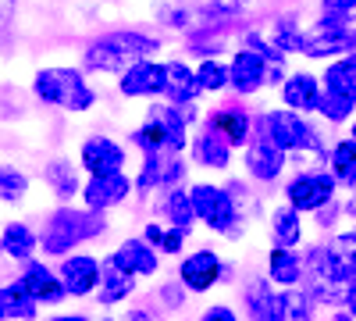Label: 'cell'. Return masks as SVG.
<instances>
[{
	"label": "cell",
	"mask_w": 356,
	"mask_h": 321,
	"mask_svg": "<svg viewBox=\"0 0 356 321\" xmlns=\"http://www.w3.org/2000/svg\"><path fill=\"white\" fill-rule=\"evenodd\" d=\"M211 4H214L221 15H235V11H243L250 0H211Z\"/></svg>",
	"instance_id": "cell-41"
},
{
	"label": "cell",
	"mask_w": 356,
	"mask_h": 321,
	"mask_svg": "<svg viewBox=\"0 0 356 321\" xmlns=\"http://www.w3.org/2000/svg\"><path fill=\"white\" fill-rule=\"evenodd\" d=\"M33 321L36 318V300L22 289V282H11V285H0V321Z\"/></svg>",
	"instance_id": "cell-19"
},
{
	"label": "cell",
	"mask_w": 356,
	"mask_h": 321,
	"mask_svg": "<svg viewBox=\"0 0 356 321\" xmlns=\"http://www.w3.org/2000/svg\"><path fill=\"white\" fill-rule=\"evenodd\" d=\"M267 65H271V61H264L260 54L239 50V54H235V61L228 65L232 90H235V93H257L260 86L267 82Z\"/></svg>",
	"instance_id": "cell-9"
},
{
	"label": "cell",
	"mask_w": 356,
	"mask_h": 321,
	"mask_svg": "<svg viewBox=\"0 0 356 321\" xmlns=\"http://www.w3.org/2000/svg\"><path fill=\"white\" fill-rule=\"evenodd\" d=\"M271 43L278 50H300V33L292 29V22H278L275 33H271Z\"/></svg>",
	"instance_id": "cell-38"
},
{
	"label": "cell",
	"mask_w": 356,
	"mask_h": 321,
	"mask_svg": "<svg viewBox=\"0 0 356 321\" xmlns=\"http://www.w3.org/2000/svg\"><path fill=\"white\" fill-rule=\"evenodd\" d=\"M300 275H303L300 257H296L292 250H285V246H275L271 250V279L292 285V282H300Z\"/></svg>",
	"instance_id": "cell-30"
},
{
	"label": "cell",
	"mask_w": 356,
	"mask_h": 321,
	"mask_svg": "<svg viewBox=\"0 0 356 321\" xmlns=\"http://www.w3.org/2000/svg\"><path fill=\"white\" fill-rule=\"evenodd\" d=\"M353 171H356V143L346 139V143H339V147L332 150V175L342 179V182H349Z\"/></svg>",
	"instance_id": "cell-35"
},
{
	"label": "cell",
	"mask_w": 356,
	"mask_h": 321,
	"mask_svg": "<svg viewBox=\"0 0 356 321\" xmlns=\"http://www.w3.org/2000/svg\"><path fill=\"white\" fill-rule=\"evenodd\" d=\"M29 193V179L18 171V168H0V200L4 203H18L22 196Z\"/></svg>",
	"instance_id": "cell-33"
},
{
	"label": "cell",
	"mask_w": 356,
	"mask_h": 321,
	"mask_svg": "<svg viewBox=\"0 0 356 321\" xmlns=\"http://www.w3.org/2000/svg\"><path fill=\"white\" fill-rule=\"evenodd\" d=\"M161 43L143 33H111L86 50V68L93 72H125L129 65L150 57Z\"/></svg>",
	"instance_id": "cell-1"
},
{
	"label": "cell",
	"mask_w": 356,
	"mask_h": 321,
	"mask_svg": "<svg viewBox=\"0 0 356 321\" xmlns=\"http://www.w3.org/2000/svg\"><path fill=\"white\" fill-rule=\"evenodd\" d=\"M122 93L125 97H150V93H164V65L154 61H136L125 68L122 75Z\"/></svg>",
	"instance_id": "cell-12"
},
{
	"label": "cell",
	"mask_w": 356,
	"mask_h": 321,
	"mask_svg": "<svg viewBox=\"0 0 356 321\" xmlns=\"http://www.w3.org/2000/svg\"><path fill=\"white\" fill-rule=\"evenodd\" d=\"M114 257L122 260L132 275H154L157 272V253L150 250V243H143V240H129Z\"/></svg>",
	"instance_id": "cell-25"
},
{
	"label": "cell",
	"mask_w": 356,
	"mask_h": 321,
	"mask_svg": "<svg viewBox=\"0 0 356 321\" xmlns=\"http://www.w3.org/2000/svg\"><path fill=\"white\" fill-rule=\"evenodd\" d=\"M161 297H164L168 307H178V304H182V293H178V285H164V289H161Z\"/></svg>",
	"instance_id": "cell-43"
},
{
	"label": "cell",
	"mask_w": 356,
	"mask_h": 321,
	"mask_svg": "<svg viewBox=\"0 0 356 321\" xmlns=\"http://www.w3.org/2000/svg\"><path fill=\"white\" fill-rule=\"evenodd\" d=\"M15 11H18V0H0V33H8V29H11Z\"/></svg>",
	"instance_id": "cell-40"
},
{
	"label": "cell",
	"mask_w": 356,
	"mask_h": 321,
	"mask_svg": "<svg viewBox=\"0 0 356 321\" xmlns=\"http://www.w3.org/2000/svg\"><path fill=\"white\" fill-rule=\"evenodd\" d=\"M182 240H186V232H182V228H171V232H161L157 246H161L164 253H178V250H182Z\"/></svg>",
	"instance_id": "cell-39"
},
{
	"label": "cell",
	"mask_w": 356,
	"mask_h": 321,
	"mask_svg": "<svg viewBox=\"0 0 356 321\" xmlns=\"http://www.w3.org/2000/svg\"><path fill=\"white\" fill-rule=\"evenodd\" d=\"M324 90H335V93H342L356 104V54L342 57V61H335L324 72Z\"/></svg>",
	"instance_id": "cell-26"
},
{
	"label": "cell",
	"mask_w": 356,
	"mask_h": 321,
	"mask_svg": "<svg viewBox=\"0 0 356 321\" xmlns=\"http://www.w3.org/2000/svg\"><path fill=\"white\" fill-rule=\"evenodd\" d=\"M200 321H239V318H235L228 307H211V311H207Z\"/></svg>",
	"instance_id": "cell-42"
},
{
	"label": "cell",
	"mask_w": 356,
	"mask_h": 321,
	"mask_svg": "<svg viewBox=\"0 0 356 321\" xmlns=\"http://www.w3.org/2000/svg\"><path fill=\"white\" fill-rule=\"evenodd\" d=\"M129 321H150V314H146V311H132Z\"/></svg>",
	"instance_id": "cell-45"
},
{
	"label": "cell",
	"mask_w": 356,
	"mask_h": 321,
	"mask_svg": "<svg viewBox=\"0 0 356 321\" xmlns=\"http://www.w3.org/2000/svg\"><path fill=\"white\" fill-rule=\"evenodd\" d=\"M246 311L253 321H282V293H275L264 279L246 285Z\"/></svg>",
	"instance_id": "cell-17"
},
{
	"label": "cell",
	"mask_w": 356,
	"mask_h": 321,
	"mask_svg": "<svg viewBox=\"0 0 356 321\" xmlns=\"http://www.w3.org/2000/svg\"><path fill=\"white\" fill-rule=\"evenodd\" d=\"M282 97H285V104H289L292 111H317L321 86H317L314 75H303V72H300V75H292V79L285 82Z\"/></svg>",
	"instance_id": "cell-23"
},
{
	"label": "cell",
	"mask_w": 356,
	"mask_h": 321,
	"mask_svg": "<svg viewBox=\"0 0 356 321\" xmlns=\"http://www.w3.org/2000/svg\"><path fill=\"white\" fill-rule=\"evenodd\" d=\"M122 164H125V154H122V147H118L114 139H107V136L86 139V147H82V168L89 175H114V171H122Z\"/></svg>",
	"instance_id": "cell-10"
},
{
	"label": "cell",
	"mask_w": 356,
	"mask_h": 321,
	"mask_svg": "<svg viewBox=\"0 0 356 321\" xmlns=\"http://www.w3.org/2000/svg\"><path fill=\"white\" fill-rule=\"evenodd\" d=\"M332 193H335V175H321V171L296 175V179L285 186L289 208H296V211H317L332 200Z\"/></svg>",
	"instance_id": "cell-8"
},
{
	"label": "cell",
	"mask_w": 356,
	"mask_h": 321,
	"mask_svg": "<svg viewBox=\"0 0 356 321\" xmlns=\"http://www.w3.org/2000/svg\"><path fill=\"white\" fill-rule=\"evenodd\" d=\"M271 225H275V243L285 246V250H292L296 243L303 240V225H300V211L296 208H278Z\"/></svg>",
	"instance_id": "cell-29"
},
{
	"label": "cell",
	"mask_w": 356,
	"mask_h": 321,
	"mask_svg": "<svg viewBox=\"0 0 356 321\" xmlns=\"http://www.w3.org/2000/svg\"><path fill=\"white\" fill-rule=\"evenodd\" d=\"M18 282H22V289H25V293L33 297L36 304H61V300L68 297L65 285L57 282V275L47 272L43 265H33V260L25 265V275H22Z\"/></svg>",
	"instance_id": "cell-13"
},
{
	"label": "cell",
	"mask_w": 356,
	"mask_h": 321,
	"mask_svg": "<svg viewBox=\"0 0 356 321\" xmlns=\"http://www.w3.org/2000/svg\"><path fill=\"white\" fill-rule=\"evenodd\" d=\"M47 182H50V189L61 196V200H72L79 193V175H75V168H72L68 157H57V161L47 164Z\"/></svg>",
	"instance_id": "cell-27"
},
{
	"label": "cell",
	"mask_w": 356,
	"mask_h": 321,
	"mask_svg": "<svg viewBox=\"0 0 356 321\" xmlns=\"http://www.w3.org/2000/svg\"><path fill=\"white\" fill-rule=\"evenodd\" d=\"M33 90L43 104H57L65 111H86L93 107L97 93L86 86V79L75 68H43L33 79Z\"/></svg>",
	"instance_id": "cell-3"
},
{
	"label": "cell",
	"mask_w": 356,
	"mask_h": 321,
	"mask_svg": "<svg viewBox=\"0 0 356 321\" xmlns=\"http://www.w3.org/2000/svg\"><path fill=\"white\" fill-rule=\"evenodd\" d=\"M129 175L114 171V175H93V182L86 186V203L89 211H107L114 203H122L129 196Z\"/></svg>",
	"instance_id": "cell-11"
},
{
	"label": "cell",
	"mask_w": 356,
	"mask_h": 321,
	"mask_svg": "<svg viewBox=\"0 0 356 321\" xmlns=\"http://www.w3.org/2000/svg\"><path fill=\"white\" fill-rule=\"evenodd\" d=\"M164 214L171 218V225H175V228L189 232V225H193V218H196L189 193H186V189H175V193H171V196L164 200Z\"/></svg>",
	"instance_id": "cell-31"
},
{
	"label": "cell",
	"mask_w": 356,
	"mask_h": 321,
	"mask_svg": "<svg viewBox=\"0 0 356 321\" xmlns=\"http://www.w3.org/2000/svg\"><path fill=\"white\" fill-rule=\"evenodd\" d=\"M193 75H196V86L207 93H218L221 86H228V68L218 61H203L200 68H193Z\"/></svg>",
	"instance_id": "cell-34"
},
{
	"label": "cell",
	"mask_w": 356,
	"mask_h": 321,
	"mask_svg": "<svg viewBox=\"0 0 356 321\" xmlns=\"http://www.w3.org/2000/svg\"><path fill=\"white\" fill-rule=\"evenodd\" d=\"M342 297H346V304H349V314H356V279L346 282V293H342Z\"/></svg>",
	"instance_id": "cell-44"
},
{
	"label": "cell",
	"mask_w": 356,
	"mask_h": 321,
	"mask_svg": "<svg viewBox=\"0 0 356 321\" xmlns=\"http://www.w3.org/2000/svg\"><path fill=\"white\" fill-rule=\"evenodd\" d=\"M335 321H356V314H339Z\"/></svg>",
	"instance_id": "cell-47"
},
{
	"label": "cell",
	"mask_w": 356,
	"mask_h": 321,
	"mask_svg": "<svg viewBox=\"0 0 356 321\" xmlns=\"http://www.w3.org/2000/svg\"><path fill=\"white\" fill-rule=\"evenodd\" d=\"M196 161L207 164V168H225V164L232 161V143H228L221 132L207 129V132L196 139Z\"/></svg>",
	"instance_id": "cell-24"
},
{
	"label": "cell",
	"mask_w": 356,
	"mask_h": 321,
	"mask_svg": "<svg viewBox=\"0 0 356 321\" xmlns=\"http://www.w3.org/2000/svg\"><path fill=\"white\" fill-rule=\"evenodd\" d=\"M97 282H100V265L93 257H68L61 265V285H65V293H72V297L93 293Z\"/></svg>",
	"instance_id": "cell-14"
},
{
	"label": "cell",
	"mask_w": 356,
	"mask_h": 321,
	"mask_svg": "<svg viewBox=\"0 0 356 321\" xmlns=\"http://www.w3.org/2000/svg\"><path fill=\"white\" fill-rule=\"evenodd\" d=\"M353 100L349 97H342V93H335V90H324L321 97H317V111L324 114L328 122H346L349 114H353Z\"/></svg>",
	"instance_id": "cell-32"
},
{
	"label": "cell",
	"mask_w": 356,
	"mask_h": 321,
	"mask_svg": "<svg viewBox=\"0 0 356 321\" xmlns=\"http://www.w3.org/2000/svg\"><path fill=\"white\" fill-rule=\"evenodd\" d=\"M264 136L282 150H317V136L314 129L300 118L296 111H271L260 118Z\"/></svg>",
	"instance_id": "cell-6"
},
{
	"label": "cell",
	"mask_w": 356,
	"mask_h": 321,
	"mask_svg": "<svg viewBox=\"0 0 356 321\" xmlns=\"http://www.w3.org/2000/svg\"><path fill=\"white\" fill-rule=\"evenodd\" d=\"M349 186H353V189H356V171H353V179H349Z\"/></svg>",
	"instance_id": "cell-48"
},
{
	"label": "cell",
	"mask_w": 356,
	"mask_h": 321,
	"mask_svg": "<svg viewBox=\"0 0 356 321\" xmlns=\"http://www.w3.org/2000/svg\"><path fill=\"white\" fill-rule=\"evenodd\" d=\"M100 300L104 304H118V300H122V297H129L132 293V285H136V275L122 265V260H118L114 253L104 260V265H100Z\"/></svg>",
	"instance_id": "cell-15"
},
{
	"label": "cell",
	"mask_w": 356,
	"mask_h": 321,
	"mask_svg": "<svg viewBox=\"0 0 356 321\" xmlns=\"http://www.w3.org/2000/svg\"><path fill=\"white\" fill-rule=\"evenodd\" d=\"M164 93H168L175 104H189V100L200 93L193 68H186L182 61H171V65H164Z\"/></svg>",
	"instance_id": "cell-21"
},
{
	"label": "cell",
	"mask_w": 356,
	"mask_h": 321,
	"mask_svg": "<svg viewBox=\"0 0 356 321\" xmlns=\"http://www.w3.org/2000/svg\"><path fill=\"white\" fill-rule=\"evenodd\" d=\"M353 143H356V125H353Z\"/></svg>",
	"instance_id": "cell-49"
},
{
	"label": "cell",
	"mask_w": 356,
	"mask_h": 321,
	"mask_svg": "<svg viewBox=\"0 0 356 321\" xmlns=\"http://www.w3.org/2000/svg\"><path fill=\"white\" fill-rule=\"evenodd\" d=\"M310 300L303 293H282V321H307Z\"/></svg>",
	"instance_id": "cell-37"
},
{
	"label": "cell",
	"mask_w": 356,
	"mask_h": 321,
	"mask_svg": "<svg viewBox=\"0 0 356 321\" xmlns=\"http://www.w3.org/2000/svg\"><path fill=\"white\" fill-rule=\"evenodd\" d=\"M132 143H136V147H143L146 154L168 150V139H164V129H161V122H157V118H150L143 129H136V132H132Z\"/></svg>",
	"instance_id": "cell-36"
},
{
	"label": "cell",
	"mask_w": 356,
	"mask_h": 321,
	"mask_svg": "<svg viewBox=\"0 0 356 321\" xmlns=\"http://www.w3.org/2000/svg\"><path fill=\"white\" fill-rule=\"evenodd\" d=\"M104 232V218L100 211H75V208H61L54 211L47 228H43V253H68L75 243H86Z\"/></svg>",
	"instance_id": "cell-2"
},
{
	"label": "cell",
	"mask_w": 356,
	"mask_h": 321,
	"mask_svg": "<svg viewBox=\"0 0 356 321\" xmlns=\"http://www.w3.org/2000/svg\"><path fill=\"white\" fill-rule=\"evenodd\" d=\"M36 246H40L36 232L29 225H22V221H11V225H4V232H0V250H4L8 257H15V260H29L36 253Z\"/></svg>",
	"instance_id": "cell-20"
},
{
	"label": "cell",
	"mask_w": 356,
	"mask_h": 321,
	"mask_svg": "<svg viewBox=\"0 0 356 321\" xmlns=\"http://www.w3.org/2000/svg\"><path fill=\"white\" fill-rule=\"evenodd\" d=\"M218 279H221V260H218L211 250H196L193 257H186V265H182V282H186L189 289L203 293V289H211Z\"/></svg>",
	"instance_id": "cell-16"
},
{
	"label": "cell",
	"mask_w": 356,
	"mask_h": 321,
	"mask_svg": "<svg viewBox=\"0 0 356 321\" xmlns=\"http://www.w3.org/2000/svg\"><path fill=\"white\" fill-rule=\"evenodd\" d=\"M211 129L221 132L232 147H243V143L250 139V118L239 111V107H221L211 114Z\"/></svg>",
	"instance_id": "cell-22"
},
{
	"label": "cell",
	"mask_w": 356,
	"mask_h": 321,
	"mask_svg": "<svg viewBox=\"0 0 356 321\" xmlns=\"http://www.w3.org/2000/svg\"><path fill=\"white\" fill-rule=\"evenodd\" d=\"M356 47V11L346 15H328L324 22H317L310 33L300 36V50L307 57H335L342 50Z\"/></svg>",
	"instance_id": "cell-4"
},
{
	"label": "cell",
	"mask_w": 356,
	"mask_h": 321,
	"mask_svg": "<svg viewBox=\"0 0 356 321\" xmlns=\"http://www.w3.org/2000/svg\"><path fill=\"white\" fill-rule=\"evenodd\" d=\"M353 8H356V0H353Z\"/></svg>",
	"instance_id": "cell-50"
},
{
	"label": "cell",
	"mask_w": 356,
	"mask_h": 321,
	"mask_svg": "<svg viewBox=\"0 0 356 321\" xmlns=\"http://www.w3.org/2000/svg\"><path fill=\"white\" fill-rule=\"evenodd\" d=\"M189 200H193L196 218H203L214 232L239 236V211H235V200L228 196V189H218V186H193Z\"/></svg>",
	"instance_id": "cell-5"
},
{
	"label": "cell",
	"mask_w": 356,
	"mask_h": 321,
	"mask_svg": "<svg viewBox=\"0 0 356 321\" xmlns=\"http://www.w3.org/2000/svg\"><path fill=\"white\" fill-rule=\"evenodd\" d=\"M150 118H157L161 129H164L168 154H178V150L186 147V118H182V114H178L175 107H154V111H150Z\"/></svg>",
	"instance_id": "cell-28"
},
{
	"label": "cell",
	"mask_w": 356,
	"mask_h": 321,
	"mask_svg": "<svg viewBox=\"0 0 356 321\" xmlns=\"http://www.w3.org/2000/svg\"><path fill=\"white\" fill-rule=\"evenodd\" d=\"M50 321H86V318H79V314L72 318V314H68V318H50Z\"/></svg>",
	"instance_id": "cell-46"
},
{
	"label": "cell",
	"mask_w": 356,
	"mask_h": 321,
	"mask_svg": "<svg viewBox=\"0 0 356 321\" xmlns=\"http://www.w3.org/2000/svg\"><path fill=\"white\" fill-rule=\"evenodd\" d=\"M246 164H250V171L257 175V179H275V175L282 171V164H285V150L282 147H275L271 139L264 136V129H260V139L250 147V154H246Z\"/></svg>",
	"instance_id": "cell-18"
},
{
	"label": "cell",
	"mask_w": 356,
	"mask_h": 321,
	"mask_svg": "<svg viewBox=\"0 0 356 321\" xmlns=\"http://www.w3.org/2000/svg\"><path fill=\"white\" fill-rule=\"evenodd\" d=\"M317 272L324 282H349L356 279V232H342L339 240H332L324 250L314 253Z\"/></svg>",
	"instance_id": "cell-7"
}]
</instances>
